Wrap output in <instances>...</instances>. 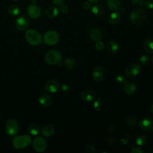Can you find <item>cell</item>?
Segmentation results:
<instances>
[{"instance_id":"cell-39","label":"cell","mask_w":153,"mask_h":153,"mask_svg":"<svg viewBox=\"0 0 153 153\" xmlns=\"http://www.w3.org/2000/svg\"><path fill=\"white\" fill-rule=\"evenodd\" d=\"M53 4L57 6H60L64 4L65 0H52Z\"/></svg>"},{"instance_id":"cell-33","label":"cell","mask_w":153,"mask_h":153,"mask_svg":"<svg viewBox=\"0 0 153 153\" xmlns=\"http://www.w3.org/2000/svg\"><path fill=\"white\" fill-rule=\"evenodd\" d=\"M95 47L96 48V50H99V51H101L104 48V44L103 42L100 40L96 41L95 43Z\"/></svg>"},{"instance_id":"cell-21","label":"cell","mask_w":153,"mask_h":153,"mask_svg":"<svg viewBox=\"0 0 153 153\" xmlns=\"http://www.w3.org/2000/svg\"><path fill=\"white\" fill-rule=\"evenodd\" d=\"M121 19V16L118 12H113L111 14L109 17V22L112 25L118 24Z\"/></svg>"},{"instance_id":"cell-22","label":"cell","mask_w":153,"mask_h":153,"mask_svg":"<svg viewBox=\"0 0 153 153\" xmlns=\"http://www.w3.org/2000/svg\"><path fill=\"white\" fill-rule=\"evenodd\" d=\"M54 133V128L51 124H47L42 128V133L45 137H50Z\"/></svg>"},{"instance_id":"cell-43","label":"cell","mask_w":153,"mask_h":153,"mask_svg":"<svg viewBox=\"0 0 153 153\" xmlns=\"http://www.w3.org/2000/svg\"><path fill=\"white\" fill-rule=\"evenodd\" d=\"M90 3H96L98 1H99L100 0H87Z\"/></svg>"},{"instance_id":"cell-2","label":"cell","mask_w":153,"mask_h":153,"mask_svg":"<svg viewBox=\"0 0 153 153\" xmlns=\"http://www.w3.org/2000/svg\"><path fill=\"white\" fill-rule=\"evenodd\" d=\"M146 18V13L142 8H137L130 13V19L131 22L136 26L140 25L144 23Z\"/></svg>"},{"instance_id":"cell-37","label":"cell","mask_w":153,"mask_h":153,"mask_svg":"<svg viewBox=\"0 0 153 153\" xmlns=\"http://www.w3.org/2000/svg\"><path fill=\"white\" fill-rule=\"evenodd\" d=\"M131 3L136 7H140L144 4V0H131Z\"/></svg>"},{"instance_id":"cell-16","label":"cell","mask_w":153,"mask_h":153,"mask_svg":"<svg viewBox=\"0 0 153 153\" xmlns=\"http://www.w3.org/2000/svg\"><path fill=\"white\" fill-rule=\"evenodd\" d=\"M119 49L118 44L114 40H110L106 44V50L109 54H115Z\"/></svg>"},{"instance_id":"cell-4","label":"cell","mask_w":153,"mask_h":153,"mask_svg":"<svg viewBox=\"0 0 153 153\" xmlns=\"http://www.w3.org/2000/svg\"><path fill=\"white\" fill-rule=\"evenodd\" d=\"M62 60L61 53L57 50H51L48 51L45 55V61L47 63L54 65L58 64Z\"/></svg>"},{"instance_id":"cell-17","label":"cell","mask_w":153,"mask_h":153,"mask_svg":"<svg viewBox=\"0 0 153 153\" xmlns=\"http://www.w3.org/2000/svg\"><path fill=\"white\" fill-rule=\"evenodd\" d=\"M90 37L94 41H99L102 38V32L98 27H93L90 30Z\"/></svg>"},{"instance_id":"cell-13","label":"cell","mask_w":153,"mask_h":153,"mask_svg":"<svg viewBox=\"0 0 153 153\" xmlns=\"http://www.w3.org/2000/svg\"><path fill=\"white\" fill-rule=\"evenodd\" d=\"M45 88L47 91L51 93H56L60 88L59 84L54 80L47 81L45 85Z\"/></svg>"},{"instance_id":"cell-44","label":"cell","mask_w":153,"mask_h":153,"mask_svg":"<svg viewBox=\"0 0 153 153\" xmlns=\"http://www.w3.org/2000/svg\"><path fill=\"white\" fill-rule=\"evenodd\" d=\"M150 110L151 111V112L153 114V103L151 105V108H150Z\"/></svg>"},{"instance_id":"cell-40","label":"cell","mask_w":153,"mask_h":153,"mask_svg":"<svg viewBox=\"0 0 153 153\" xmlns=\"http://www.w3.org/2000/svg\"><path fill=\"white\" fill-rule=\"evenodd\" d=\"M90 7V3L88 1V2H84L82 4V8L84 10H88L89 9Z\"/></svg>"},{"instance_id":"cell-28","label":"cell","mask_w":153,"mask_h":153,"mask_svg":"<svg viewBox=\"0 0 153 153\" xmlns=\"http://www.w3.org/2000/svg\"><path fill=\"white\" fill-rule=\"evenodd\" d=\"M103 106V103L102 99L99 97L96 98L93 102V107L96 111H100Z\"/></svg>"},{"instance_id":"cell-29","label":"cell","mask_w":153,"mask_h":153,"mask_svg":"<svg viewBox=\"0 0 153 153\" xmlns=\"http://www.w3.org/2000/svg\"><path fill=\"white\" fill-rule=\"evenodd\" d=\"M147 142L146 137L144 135H139L138 136L135 140L136 143L139 146H143L146 144Z\"/></svg>"},{"instance_id":"cell-42","label":"cell","mask_w":153,"mask_h":153,"mask_svg":"<svg viewBox=\"0 0 153 153\" xmlns=\"http://www.w3.org/2000/svg\"><path fill=\"white\" fill-rule=\"evenodd\" d=\"M62 90H63V91H67V90L69 89V87H68V85L65 84V85H63L62 86Z\"/></svg>"},{"instance_id":"cell-6","label":"cell","mask_w":153,"mask_h":153,"mask_svg":"<svg viewBox=\"0 0 153 153\" xmlns=\"http://www.w3.org/2000/svg\"><path fill=\"white\" fill-rule=\"evenodd\" d=\"M5 130L10 136H14L19 131V124L14 119L8 120L5 124Z\"/></svg>"},{"instance_id":"cell-47","label":"cell","mask_w":153,"mask_h":153,"mask_svg":"<svg viewBox=\"0 0 153 153\" xmlns=\"http://www.w3.org/2000/svg\"><path fill=\"white\" fill-rule=\"evenodd\" d=\"M0 117H1V114H0Z\"/></svg>"},{"instance_id":"cell-1","label":"cell","mask_w":153,"mask_h":153,"mask_svg":"<svg viewBox=\"0 0 153 153\" xmlns=\"http://www.w3.org/2000/svg\"><path fill=\"white\" fill-rule=\"evenodd\" d=\"M25 38L27 42L33 46L39 45L42 41L41 33L33 29H29L26 31Z\"/></svg>"},{"instance_id":"cell-48","label":"cell","mask_w":153,"mask_h":153,"mask_svg":"<svg viewBox=\"0 0 153 153\" xmlns=\"http://www.w3.org/2000/svg\"><path fill=\"white\" fill-rule=\"evenodd\" d=\"M152 152H153V151H152Z\"/></svg>"},{"instance_id":"cell-10","label":"cell","mask_w":153,"mask_h":153,"mask_svg":"<svg viewBox=\"0 0 153 153\" xmlns=\"http://www.w3.org/2000/svg\"><path fill=\"white\" fill-rule=\"evenodd\" d=\"M29 16L32 19H38L41 15V10L39 6L35 4H30L27 9Z\"/></svg>"},{"instance_id":"cell-26","label":"cell","mask_w":153,"mask_h":153,"mask_svg":"<svg viewBox=\"0 0 153 153\" xmlns=\"http://www.w3.org/2000/svg\"><path fill=\"white\" fill-rule=\"evenodd\" d=\"M29 132L32 135H37L40 131V127L36 123H32L28 127Z\"/></svg>"},{"instance_id":"cell-12","label":"cell","mask_w":153,"mask_h":153,"mask_svg":"<svg viewBox=\"0 0 153 153\" xmlns=\"http://www.w3.org/2000/svg\"><path fill=\"white\" fill-rule=\"evenodd\" d=\"M140 128L145 131L150 132L153 131V120L148 118H145L139 123Z\"/></svg>"},{"instance_id":"cell-15","label":"cell","mask_w":153,"mask_h":153,"mask_svg":"<svg viewBox=\"0 0 153 153\" xmlns=\"http://www.w3.org/2000/svg\"><path fill=\"white\" fill-rule=\"evenodd\" d=\"M81 99L86 102H90L94 100L96 97V93L92 90H84L81 94Z\"/></svg>"},{"instance_id":"cell-3","label":"cell","mask_w":153,"mask_h":153,"mask_svg":"<svg viewBox=\"0 0 153 153\" xmlns=\"http://www.w3.org/2000/svg\"><path fill=\"white\" fill-rule=\"evenodd\" d=\"M32 142L30 136L24 134L15 137L13 140V145L17 149H22L28 146Z\"/></svg>"},{"instance_id":"cell-30","label":"cell","mask_w":153,"mask_h":153,"mask_svg":"<svg viewBox=\"0 0 153 153\" xmlns=\"http://www.w3.org/2000/svg\"><path fill=\"white\" fill-rule=\"evenodd\" d=\"M126 124L130 127H134L137 124L136 120L133 117H128L126 119Z\"/></svg>"},{"instance_id":"cell-32","label":"cell","mask_w":153,"mask_h":153,"mask_svg":"<svg viewBox=\"0 0 153 153\" xmlns=\"http://www.w3.org/2000/svg\"><path fill=\"white\" fill-rule=\"evenodd\" d=\"M84 152L85 153H96V151L93 146L91 145H87L85 146L84 149Z\"/></svg>"},{"instance_id":"cell-19","label":"cell","mask_w":153,"mask_h":153,"mask_svg":"<svg viewBox=\"0 0 153 153\" xmlns=\"http://www.w3.org/2000/svg\"><path fill=\"white\" fill-rule=\"evenodd\" d=\"M105 8L103 5H95L91 8V12L97 17H101L105 13Z\"/></svg>"},{"instance_id":"cell-14","label":"cell","mask_w":153,"mask_h":153,"mask_svg":"<svg viewBox=\"0 0 153 153\" xmlns=\"http://www.w3.org/2000/svg\"><path fill=\"white\" fill-rule=\"evenodd\" d=\"M124 90L125 93L128 95L133 94L136 90V84L131 81H125L124 82Z\"/></svg>"},{"instance_id":"cell-38","label":"cell","mask_w":153,"mask_h":153,"mask_svg":"<svg viewBox=\"0 0 153 153\" xmlns=\"http://www.w3.org/2000/svg\"><path fill=\"white\" fill-rule=\"evenodd\" d=\"M130 152H131V153H142L143 151L138 147H135V146H131V150Z\"/></svg>"},{"instance_id":"cell-8","label":"cell","mask_w":153,"mask_h":153,"mask_svg":"<svg viewBox=\"0 0 153 153\" xmlns=\"http://www.w3.org/2000/svg\"><path fill=\"white\" fill-rule=\"evenodd\" d=\"M29 19L25 15H22L18 17L15 23L16 28L19 30H24L26 29L29 26Z\"/></svg>"},{"instance_id":"cell-24","label":"cell","mask_w":153,"mask_h":153,"mask_svg":"<svg viewBox=\"0 0 153 153\" xmlns=\"http://www.w3.org/2000/svg\"><path fill=\"white\" fill-rule=\"evenodd\" d=\"M145 50L148 53H153V39L151 38L146 39L143 44Z\"/></svg>"},{"instance_id":"cell-9","label":"cell","mask_w":153,"mask_h":153,"mask_svg":"<svg viewBox=\"0 0 153 153\" xmlns=\"http://www.w3.org/2000/svg\"><path fill=\"white\" fill-rule=\"evenodd\" d=\"M140 66L136 63H132L128 66L125 70L126 75L128 78H132L136 76L140 71Z\"/></svg>"},{"instance_id":"cell-46","label":"cell","mask_w":153,"mask_h":153,"mask_svg":"<svg viewBox=\"0 0 153 153\" xmlns=\"http://www.w3.org/2000/svg\"><path fill=\"white\" fill-rule=\"evenodd\" d=\"M11 1H14V2H16V1H19V0H11Z\"/></svg>"},{"instance_id":"cell-20","label":"cell","mask_w":153,"mask_h":153,"mask_svg":"<svg viewBox=\"0 0 153 153\" xmlns=\"http://www.w3.org/2000/svg\"><path fill=\"white\" fill-rule=\"evenodd\" d=\"M59 14V10L55 6H50L45 10V15L49 19L56 17Z\"/></svg>"},{"instance_id":"cell-18","label":"cell","mask_w":153,"mask_h":153,"mask_svg":"<svg viewBox=\"0 0 153 153\" xmlns=\"http://www.w3.org/2000/svg\"><path fill=\"white\" fill-rule=\"evenodd\" d=\"M39 103L44 106H49L51 105L52 98L48 94H41L38 99Z\"/></svg>"},{"instance_id":"cell-36","label":"cell","mask_w":153,"mask_h":153,"mask_svg":"<svg viewBox=\"0 0 153 153\" xmlns=\"http://www.w3.org/2000/svg\"><path fill=\"white\" fill-rule=\"evenodd\" d=\"M60 11L63 14H66L69 11V7L65 4H62L60 6Z\"/></svg>"},{"instance_id":"cell-5","label":"cell","mask_w":153,"mask_h":153,"mask_svg":"<svg viewBox=\"0 0 153 153\" xmlns=\"http://www.w3.org/2000/svg\"><path fill=\"white\" fill-rule=\"evenodd\" d=\"M60 37L59 33L55 30H48L44 35L43 39L44 42L48 45H54L59 41Z\"/></svg>"},{"instance_id":"cell-27","label":"cell","mask_w":153,"mask_h":153,"mask_svg":"<svg viewBox=\"0 0 153 153\" xmlns=\"http://www.w3.org/2000/svg\"><path fill=\"white\" fill-rule=\"evenodd\" d=\"M65 65L68 69H74L76 66V61L72 58H67L65 60Z\"/></svg>"},{"instance_id":"cell-11","label":"cell","mask_w":153,"mask_h":153,"mask_svg":"<svg viewBox=\"0 0 153 153\" xmlns=\"http://www.w3.org/2000/svg\"><path fill=\"white\" fill-rule=\"evenodd\" d=\"M92 78L95 82H100L103 80L105 76V69L102 66L96 67L91 74Z\"/></svg>"},{"instance_id":"cell-45","label":"cell","mask_w":153,"mask_h":153,"mask_svg":"<svg viewBox=\"0 0 153 153\" xmlns=\"http://www.w3.org/2000/svg\"><path fill=\"white\" fill-rule=\"evenodd\" d=\"M151 62H152V63L153 64V56L151 57Z\"/></svg>"},{"instance_id":"cell-7","label":"cell","mask_w":153,"mask_h":153,"mask_svg":"<svg viewBox=\"0 0 153 153\" xmlns=\"http://www.w3.org/2000/svg\"><path fill=\"white\" fill-rule=\"evenodd\" d=\"M32 146L35 151L42 152L46 149L47 142L43 137L37 136L34 138L32 142Z\"/></svg>"},{"instance_id":"cell-34","label":"cell","mask_w":153,"mask_h":153,"mask_svg":"<svg viewBox=\"0 0 153 153\" xmlns=\"http://www.w3.org/2000/svg\"><path fill=\"white\" fill-rule=\"evenodd\" d=\"M145 7L148 9H153V0H147L144 2Z\"/></svg>"},{"instance_id":"cell-23","label":"cell","mask_w":153,"mask_h":153,"mask_svg":"<svg viewBox=\"0 0 153 153\" xmlns=\"http://www.w3.org/2000/svg\"><path fill=\"white\" fill-rule=\"evenodd\" d=\"M108 7L113 11L118 10L121 6L120 0H107Z\"/></svg>"},{"instance_id":"cell-31","label":"cell","mask_w":153,"mask_h":153,"mask_svg":"<svg viewBox=\"0 0 153 153\" xmlns=\"http://www.w3.org/2000/svg\"><path fill=\"white\" fill-rule=\"evenodd\" d=\"M149 60H150V58L147 54L142 55V56H140V57L139 59V61H140V63L143 65H147L149 63Z\"/></svg>"},{"instance_id":"cell-35","label":"cell","mask_w":153,"mask_h":153,"mask_svg":"<svg viewBox=\"0 0 153 153\" xmlns=\"http://www.w3.org/2000/svg\"><path fill=\"white\" fill-rule=\"evenodd\" d=\"M115 80L118 83H120V84H122V83H124L126 81L125 79V77L123 75H118L116 76V78H115Z\"/></svg>"},{"instance_id":"cell-41","label":"cell","mask_w":153,"mask_h":153,"mask_svg":"<svg viewBox=\"0 0 153 153\" xmlns=\"http://www.w3.org/2000/svg\"><path fill=\"white\" fill-rule=\"evenodd\" d=\"M108 142L110 143V142H111V141H112V144H114L115 143V140L114 139V137H110V138H109L108 137Z\"/></svg>"},{"instance_id":"cell-25","label":"cell","mask_w":153,"mask_h":153,"mask_svg":"<svg viewBox=\"0 0 153 153\" xmlns=\"http://www.w3.org/2000/svg\"><path fill=\"white\" fill-rule=\"evenodd\" d=\"M8 13L12 16H16L20 13V8L16 4H11L8 8Z\"/></svg>"}]
</instances>
